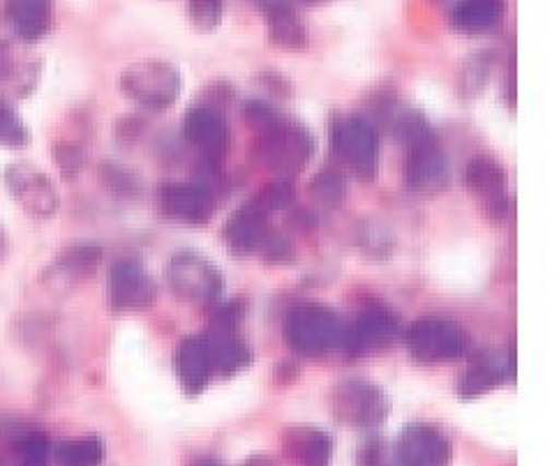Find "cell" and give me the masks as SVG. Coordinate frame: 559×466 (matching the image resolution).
<instances>
[{"mask_svg": "<svg viewBox=\"0 0 559 466\" xmlns=\"http://www.w3.org/2000/svg\"><path fill=\"white\" fill-rule=\"evenodd\" d=\"M395 134L405 151L403 178L409 192L432 194L447 180V155L435 128L421 111H407L395 126Z\"/></svg>", "mask_w": 559, "mask_h": 466, "instance_id": "6da1fadb", "label": "cell"}, {"mask_svg": "<svg viewBox=\"0 0 559 466\" xmlns=\"http://www.w3.org/2000/svg\"><path fill=\"white\" fill-rule=\"evenodd\" d=\"M257 159L275 180H289L310 165L314 136L298 120L280 113L269 126L257 130Z\"/></svg>", "mask_w": 559, "mask_h": 466, "instance_id": "7a4b0ae2", "label": "cell"}, {"mask_svg": "<svg viewBox=\"0 0 559 466\" xmlns=\"http://www.w3.org/2000/svg\"><path fill=\"white\" fill-rule=\"evenodd\" d=\"M345 326L347 323L333 308L310 300L298 302L287 312L283 333L292 351L308 358H319L343 347Z\"/></svg>", "mask_w": 559, "mask_h": 466, "instance_id": "3957f363", "label": "cell"}, {"mask_svg": "<svg viewBox=\"0 0 559 466\" xmlns=\"http://www.w3.org/2000/svg\"><path fill=\"white\" fill-rule=\"evenodd\" d=\"M121 91L148 111L171 109L183 91V74L169 60H139L121 74Z\"/></svg>", "mask_w": 559, "mask_h": 466, "instance_id": "277c9868", "label": "cell"}, {"mask_svg": "<svg viewBox=\"0 0 559 466\" xmlns=\"http://www.w3.org/2000/svg\"><path fill=\"white\" fill-rule=\"evenodd\" d=\"M167 287L169 291L190 306H215L223 296L225 279L215 263L194 250L176 252L167 263Z\"/></svg>", "mask_w": 559, "mask_h": 466, "instance_id": "5b68a950", "label": "cell"}, {"mask_svg": "<svg viewBox=\"0 0 559 466\" xmlns=\"http://www.w3.org/2000/svg\"><path fill=\"white\" fill-rule=\"evenodd\" d=\"M331 148L358 180L374 182L382 141L368 118L358 113L335 118L331 123Z\"/></svg>", "mask_w": 559, "mask_h": 466, "instance_id": "8992f818", "label": "cell"}, {"mask_svg": "<svg viewBox=\"0 0 559 466\" xmlns=\"http://www.w3.org/2000/svg\"><path fill=\"white\" fill-rule=\"evenodd\" d=\"M405 349L421 365H439L463 358L469 349V335L461 323L442 316L412 321L403 333Z\"/></svg>", "mask_w": 559, "mask_h": 466, "instance_id": "52a82bcc", "label": "cell"}, {"mask_svg": "<svg viewBox=\"0 0 559 466\" xmlns=\"http://www.w3.org/2000/svg\"><path fill=\"white\" fill-rule=\"evenodd\" d=\"M331 411L337 422L356 430H377L386 420L389 399L368 379H347L331 393Z\"/></svg>", "mask_w": 559, "mask_h": 466, "instance_id": "ba28073f", "label": "cell"}, {"mask_svg": "<svg viewBox=\"0 0 559 466\" xmlns=\"http://www.w3.org/2000/svg\"><path fill=\"white\" fill-rule=\"evenodd\" d=\"M401 335V316L386 306H370L358 312L349 326H345L343 349L354 358L374 356L391 349Z\"/></svg>", "mask_w": 559, "mask_h": 466, "instance_id": "9c48e42d", "label": "cell"}, {"mask_svg": "<svg viewBox=\"0 0 559 466\" xmlns=\"http://www.w3.org/2000/svg\"><path fill=\"white\" fill-rule=\"evenodd\" d=\"M241 321V308L225 306L211 321V328L204 335L206 349L213 360V370L223 377H234L250 368L252 351L238 331Z\"/></svg>", "mask_w": 559, "mask_h": 466, "instance_id": "30bf717a", "label": "cell"}, {"mask_svg": "<svg viewBox=\"0 0 559 466\" xmlns=\"http://www.w3.org/2000/svg\"><path fill=\"white\" fill-rule=\"evenodd\" d=\"M107 298L114 312L136 314L153 308L157 285L139 259H118L109 268Z\"/></svg>", "mask_w": 559, "mask_h": 466, "instance_id": "8fae6325", "label": "cell"}, {"mask_svg": "<svg viewBox=\"0 0 559 466\" xmlns=\"http://www.w3.org/2000/svg\"><path fill=\"white\" fill-rule=\"evenodd\" d=\"M5 188L12 199L28 215L37 219H51L61 206V196L53 180L31 162H12L5 169Z\"/></svg>", "mask_w": 559, "mask_h": 466, "instance_id": "7c38bea8", "label": "cell"}, {"mask_svg": "<svg viewBox=\"0 0 559 466\" xmlns=\"http://www.w3.org/2000/svg\"><path fill=\"white\" fill-rule=\"evenodd\" d=\"M465 186L490 222H504L509 217V178L495 157H474L465 169Z\"/></svg>", "mask_w": 559, "mask_h": 466, "instance_id": "4fadbf2b", "label": "cell"}, {"mask_svg": "<svg viewBox=\"0 0 559 466\" xmlns=\"http://www.w3.org/2000/svg\"><path fill=\"white\" fill-rule=\"evenodd\" d=\"M159 208L167 219L178 225L204 227L215 213V192L206 182H167L159 190Z\"/></svg>", "mask_w": 559, "mask_h": 466, "instance_id": "5bb4252c", "label": "cell"}, {"mask_svg": "<svg viewBox=\"0 0 559 466\" xmlns=\"http://www.w3.org/2000/svg\"><path fill=\"white\" fill-rule=\"evenodd\" d=\"M403 466H451L453 445L432 422H409L395 443Z\"/></svg>", "mask_w": 559, "mask_h": 466, "instance_id": "9a60e30c", "label": "cell"}, {"mask_svg": "<svg viewBox=\"0 0 559 466\" xmlns=\"http://www.w3.org/2000/svg\"><path fill=\"white\" fill-rule=\"evenodd\" d=\"M183 139L204 157V162L217 165L229 151L231 132L225 118L211 107H192L183 118Z\"/></svg>", "mask_w": 559, "mask_h": 466, "instance_id": "2e32d148", "label": "cell"}, {"mask_svg": "<svg viewBox=\"0 0 559 466\" xmlns=\"http://www.w3.org/2000/svg\"><path fill=\"white\" fill-rule=\"evenodd\" d=\"M271 231V213H266L254 199H250L225 222L223 240L231 254L248 256L259 252Z\"/></svg>", "mask_w": 559, "mask_h": 466, "instance_id": "e0dca14e", "label": "cell"}, {"mask_svg": "<svg viewBox=\"0 0 559 466\" xmlns=\"http://www.w3.org/2000/svg\"><path fill=\"white\" fill-rule=\"evenodd\" d=\"M511 374H513L511 354H502L497 349H481L469 358L461 381H457V395L463 399L484 397L502 386Z\"/></svg>", "mask_w": 559, "mask_h": 466, "instance_id": "ac0fdd59", "label": "cell"}, {"mask_svg": "<svg viewBox=\"0 0 559 466\" xmlns=\"http://www.w3.org/2000/svg\"><path fill=\"white\" fill-rule=\"evenodd\" d=\"M174 370L186 395L197 397L209 389L215 370H213V360L206 349L204 337L190 335L181 339V344H178V349L174 354Z\"/></svg>", "mask_w": 559, "mask_h": 466, "instance_id": "d6986e66", "label": "cell"}, {"mask_svg": "<svg viewBox=\"0 0 559 466\" xmlns=\"http://www.w3.org/2000/svg\"><path fill=\"white\" fill-rule=\"evenodd\" d=\"M262 10L269 39L283 51H306L308 31L289 0H252Z\"/></svg>", "mask_w": 559, "mask_h": 466, "instance_id": "ffe728a7", "label": "cell"}, {"mask_svg": "<svg viewBox=\"0 0 559 466\" xmlns=\"http://www.w3.org/2000/svg\"><path fill=\"white\" fill-rule=\"evenodd\" d=\"M283 453L292 466H331L333 439L317 425H289L283 432Z\"/></svg>", "mask_w": 559, "mask_h": 466, "instance_id": "44dd1931", "label": "cell"}, {"mask_svg": "<svg viewBox=\"0 0 559 466\" xmlns=\"http://www.w3.org/2000/svg\"><path fill=\"white\" fill-rule=\"evenodd\" d=\"M10 31L26 45L39 43L53 22V0H0Z\"/></svg>", "mask_w": 559, "mask_h": 466, "instance_id": "7402d4cb", "label": "cell"}, {"mask_svg": "<svg viewBox=\"0 0 559 466\" xmlns=\"http://www.w3.org/2000/svg\"><path fill=\"white\" fill-rule=\"evenodd\" d=\"M507 0H461L451 12V24L463 35H486L502 26Z\"/></svg>", "mask_w": 559, "mask_h": 466, "instance_id": "603a6c76", "label": "cell"}, {"mask_svg": "<svg viewBox=\"0 0 559 466\" xmlns=\"http://www.w3.org/2000/svg\"><path fill=\"white\" fill-rule=\"evenodd\" d=\"M51 457L58 466H99L105 459V443L97 437L61 441L53 445Z\"/></svg>", "mask_w": 559, "mask_h": 466, "instance_id": "cb8c5ba5", "label": "cell"}, {"mask_svg": "<svg viewBox=\"0 0 559 466\" xmlns=\"http://www.w3.org/2000/svg\"><path fill=\"white\" fill-rule=\"evenodd\" d=\"M99 259H103V250L97 246H74L56 259L53 271L56 275H63L72 282H79V279L91 277L97 271Z\"/></svg>", "mask_w": 559, "mask_h": 466, "instance_id": "d4e9b609", "label": "cell"}, {"mask_svg": "<svg viewBox=\"0 0 559 466\" xmlns=\"http://www.w3.org/2000/svg\"><path fill=\"white\" fill-rule=\"evenodd\" d=\"M310 196L317 201V204H322L324 208L343 206V201L347 199L345 176L333 167L322 169L310 182Z\"/></svg>", "mask_w": 559, "mask_h": 466, "instance_id": "484cf974", "label": "cell"}, {"mask_svg": "<svg viewBox=\"0 0 559 466\" xmlns=\"http://www.w3.org/2000/svg\"><path fill=\"white\" fill-rule=\"evenodd\" d=\"M51 451V441L43 432H26L14 443V453L22 466H47Z\"/></svg>", "mask_w": 559, "mask_h": 466, "instance_id": "4316f807", "label": "cell"}, {"mask_svg": "<svg viewBox=\"0 0 559 466\" xmlns=\"http://www.w3.org/2000/svg\"><path fill=\"white\" fill-rule=\"evenodd\" d=\"M31 134L24 126V120L19 118V113L5 105L0 103V146L5 148H24L28 146Z\"/></svg>", "mask_w": 559, "mask_h": 466, "instance_id": "83f0119b", "label": "cell"}, {"mask_svg": "<svg viewBox=\"0 0 559 466\" xmlns=\"http://www.w3.org/2000/svg\"><path fill=\"white\" fill-rule=\"evenodd\" d=\"M188 19L199 33H213L223 22V0H188Z\"/></svg>", "mask_w": 559, "mask_h": 466, "instance_id": "f1b7e54d", "label": "cell"}, {"mask_svg": "<svg viewBox=\"0 0 559 466\" xmlns=\"http://www.w3.org/2000/svg\"><path fill=\"white\" fill-rule=\"evenodd\" d=\"M254 201L262 206L266 213L275 211H287L294 204V188L289 180H273L266 188H262L254 196Z\"/></svg>", "mask_w": 559, "mask_h": 466, "instance_id": "f546056e", "label": "cell"}, {"mask_svg": "<svg viewBox=\"0 0 559 466\" xmlns=\"http://www.w3.org/2000/svg\"><path fill=\"white\" fill-rule=\"evenodd\" d=\"M257 256H262L266 263H273V266H280V263H289L294 259V248L283 234L271 231L262 242V248H259Z\"/></svg>", "mask_w": 559, "mask_h": 466, "instance_id": "4dcf8cb0", "label": "cell"}, {"mask_svg": "<svg viewBox=\"0 0 559 466\" xmlns=\"http://www.w3.org/2000/svg\"><path fill=\"white\" fill-rule=\"evenodd\" d=\"M56 162H58V169H61V174L70 180L79 171H82V167H84V153L79 151L76 146H58L56 148Z\"/></svg>", "mask_w": 559, "mask_h": 466, "instance_id": "1f68e13d", "label": "cell"}, {"mask_svg": "<svg viewBox=\"0 0 559 466\" xmlns=\"http://www.w3.org/2000/svg\"><path fill=\"white\" fill-rule=\"evenodd\" d=\"M12 51L8 45H0V79L12 72Z\"/></svg>", "mask_w": 559, "mask_h": 466, "instance_id": "d6a6232c", "label": "cell"}, {"mask_svg": "<svg viewBox=\"0 0 559 466\" xmlns=\"http://www.w3.org/2000/svg\"><path fill=\"white\" fill-rule=\"evenodd\" d=\"M243 466H277V462H275L273 457L264 455V453H259V455H250V457L243 462Z\"/></svg>", "mask_w": 559, "mask_h": 466, "instance_id": "836d02e7", "label": "cell"}, {"mask_svg": "<svg viewBox=\"0 0 559 466\" xmlns=\"http://www.w3.org/2000/svg\"><path fill=\"white\" fill-rule=\"evenodd\" d=\"M5 254H8V236H5L3 225H0V261L5 259Z\"/></svg>", "mask_w": 559, "mask_h": 466, "instance_id": "e575fe53", "label": "cell"}, {"mask_svg": "<svg viewBox=\"0 0 559 466\" xmlns=\"http://www.w3.org/2000/svg\"><path fill=\"white\" fill-rule=\"evenodd\" d=\"M289 3H298V5H324V3H331V0H289Z\"/></svg>", "mask_w": 559, "mask_h": 466, "instance_id": "d590c367", "label": "cell"}, {"mask_svg": "<svg viewBox=\"0 0 559 466\" xmlns=\"http://www.w3.org/2000/svg\"><path fill=\"white\" fill-rule=\"evenodd\" d=\"M197 466H219L217 462H213V459H204V462H199Z\"/></svg>", "mask_w": 559, "mask_h": 466, "instance_id": "8d00e7d4", "label": "cell"}, {"mask_svg": "<svg viewBox=\"0 0 559 466\" xmlns=\"http://www.w3.org/2000/svg\"><path fill=\"white\" fill-rule=\"evenodd\" d=\"M0 466H3V457H0Z\"/></svg>", "mask_w": 559, "mask_h": 466, "instance_id": "74e56055", "label": "cell"}]
</instances>
